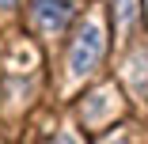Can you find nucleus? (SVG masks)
<instances>
[{
    "label": "nucleus",
    "mask_w": 148,
    "mask_h": 144,
    "mask_svg": "<svg viewBox=\"0 0 148 144\" xmlns=\"http://www.w3.org/2000/svg\"><path fill=\"white\" fill-rule=\"evenodd\" d=\"M99 57H103V27L99 23H84L80 34H76V42H72V57H69L72 80L91 76L95 65H99Z\"/></svg>",
    "instance_id": "f257e3e1"
},
{
    "label": "nucleus",
    "mask_w": 148,
    "mask_h": 144,
    "mask_svg": "<svg viewBox=\"0 0 148 144\" xmlns=\"http://www.w3.org/2000/svg\"><path fill=\"white\" fill-rule=\"evenodd\" d=\"M110 4H114V15H118L122 27L133 23V15H137V4H133V0H110Z\"/></svg>",
    "instance_id": "7ed1b4c3"
},
{
    "label": "nucleus",
    "mask_w": 148,
    "mask_h": 144,
    "mask_svg": "<svg viewBox=\"0 0 148 144\" xmlns=\"http://www.w3.org/2000/svg\"><path fill=\"white\" fill-rule=\"evenodd\" d=\"M12 4H15V0H0V8H12Z\"/></svg>",
    "instance_id": "20e7f679"
},
{
    "label": "nucleus",
    "mask_w": 148,
    "mask_h": 144,
    "mask_svg": "<svg viewBox=\"0 0 148 144\" xmlns=\"http://www.w3.org/2000/svg\"><path fill=\"white\" fill-rule=\"evenodd\" d=\"M72 12H76L72 0H34V23L42 27V31H49V34L65 31Z\"/></svg>",
    "instance_id": "f03ea898"
}]
</instances>
